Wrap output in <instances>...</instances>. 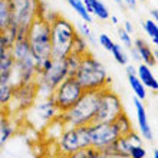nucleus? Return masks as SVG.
Segmentation results:
<instances>
[{
    "label": "nucleus",
    "mask_w": 158,
    "mask_h": 158,
    "mask_svg": "<svg viewBox=\"0 0 158 158\" xmlns=\"http://www.w3.org/2000/svg\"><path fill=\"white\" fill-rule=\"evenodd\" d=\"M42 0H9L12 10V26L4 33L10 45L17 39H26L29 26L39 17V6Z\"/></svg>",
    "instance_id": "f257e3e1"
},
{
    "label": "nucleus",
    "mask_w": 158,
    "mask_h": 158,
    "mask_svg": "<svg viewBox=\"0 0 158 158\" xmlns=\"http://www.w3.org/2000/svg\"><path fill=\"white\" fill-rule=\"evenodd\" d=\"M73 78L82 86L83 92L101 91V89L108 88L111 83V78L108 76L105 66L91 52H86L81 56L78 71L75 72Z\"/></svg>",
    "instance_id": "f03ea898"
},
{
    "label": "nucleus",
    "mask_w": 158,
    "mask_h": 158,
    "mask_svg": "<svg viewBox=\"0 0 158 158\" xmlns=\"http://www.w3.org/2000/svg\"><path fill=\"white\" fill-rule=\"evenodd\" d=\"M99 101V91L83 92L82 96L65 112L59 114V121L65 128L68 127H88L94 124Z\"/></svg>",
    "instance_id": "7ed1b4c3"
},
{
    "label": "nucleus",
    "mask_w": 158,
    "mask_h": 158,
    "mask_svg": "<svg viewBox=\"0 0 158 158\" xmlns=\"http://www.w3.org/2000/svg\"><path fill=\"white\" fill-rule=\"evenodd\" d=\"M69 76L65 59L49 58L38 68L35 79L38 98H50L53 91Z\"/></svg>",
    "instance_id": "20e7f679"
},
{
    "label": "nucleus",
    "mask_w": 158,
    "mask_h": 158,
    "mask_svg": "<svg viewBox=\"0 0 158 158\" xmlns=\"http://www.w3.org/2000/svg\"><path fill=\"white\" fill-rule=\"evenodd\" d=\"M10 53L15 60L12 71V81L15 85L35 82L38 76V63L30 52L29 43L26 39H17L10 46Z\"/></svg>",
    "instance_id": "39448f33"
},
{
    "label": "nucleus",
    "mask_w": 158,
    "mask_h": 158,
    "mask_svg": "<svg viewBox=\"0 0 158 158\" xmlns=\"http://www.w3.org/2000/svg\"><path fill=\"white\" fill-rule=\"evenodd\" d=\"M26 40L29 43L30 52L33 55L38 68L46 59L52 58V39H50V23L38 17L29 26Z\"/></svg>",
    "instance_id": "423d86ee"
},
{
    "label": "nucleus",
    "mask_w": 158,
    "mask_h": 158,
    "mask_svg": "<svg viewBox=\"0 0 158 158\" xmlns=\"http://www.w3.org/2000/svg\"><path fill=\"white\" fill-rule=\"evenodd\" d=\"M78 36L75 25L65 17L59 16L50 23V39H52V58L65 59L72 53V46Z\"/></svg>",
    "instance_id": "0eeeda50"
},
{
    "label": "nucleus",
    "mask_w": 158,
    "mask_h": 158,
    "mask_svg": "<svg viewBox=\"0 0 158 158\" xmlns=\"http://www.w3.org/2000/svg\"><path fill=\"white\" fill-rule=\"evenodd\" d=\"M58 148L63 155H71L76 151L91 147L88 127H68L58 137Z\"/></svg>",
    "instance_id": "6e6552de"
},
{
    "label": "nucleus",
    "mask_w": 158,
    "mask_h": 158,
    "mask_svg": "<svg viewBox=\"0 0 158 158\" xmlns=\"http://www.w3.org/2000/svg\"><path fill=\"white\" fill-rule=\"evenodd\" d=\"M124 111L121 98L115 91L105 88L99 91V101H98V108H96L94 124L98 122H114L115 118Z\"/></svg>",
    "instance_id": "1a4fd4ad"
},
{
    "label": "nucleus",
    "mask_w": 158,
    "mask_h": 158,
    "mask_svg": "<svg viewBox=\"0 0 158 158\" xmlns=\"http://www.w3.org/2000/svg\"><path fill=\"white\" fill-rule=\"evenodd\" d=\"M26 119L35 128H46L52 121L58 119L59 109L56 108L52 96L50 98H38L35 104L26 111Z\"/></svg>",
    "instance_id": "9d476101"
},
{
    "label": "nucleus",
    "mask_w": 158,
    "mask_h": 158,
    "mask_svg": "<svg viewBox=\"0 0 158 158\" xmlns=\"http://www.w3.org/2000/svg\"><path fill=\"white\" fill-rule=\"evenodd\" d=\"M82 94L83 89L78 83V81L73 76H68L53 91L52 99H53L56 108L59 109V112H65L82 96Z\"/></svg>",
    "instance_id": "9b49d317"
},
{
    "label": "nucleus",
    "mask_w": 158,
    "mask_h": 158,
    "mask_svg": "<svg viewBox=\"0 0 158 158\" xmlns=\"http://www.w3.org/2000/svg\"><path fill=\"white\" fill-rule=\"evenodd\" d=\"M36 99H38V92H36V83L35 82L17 85L15 88L12 101L9 104L6 114H25L35 104Z\"/></svg>",
    "instance_id": "f8f14e48"
},
{
    "label": "nucleus",
    "mask_w": 158,
    "mask_h": 158,
    "mask_svg": "<svg viewBox=\"0 0 158 158\" xmlns=\"http://www.w3.org/2000/svg\"><path fill=\"white\" fill-rule=\"evenodd\" d=\"M89 128V142L91 147L98 151H104L109 144H112L118 137H121L117 131L114 122H98L88 125Z\"/></svg>",
    "instance_id": "ddd939ff"
},
{
    "label": "nucleus",
    "mask_w": 158,
    "mask_h": 158,
    "mask_svg": "<svg viewBox=\"0 0 158 158\" xmlns=\"http://www.w3.org/2000/svg\"><path fill=\"white\" fill-rule=\"evenodd\" d=\"M141 144H142L141 135L132 129L131 132L118 137L117 139H115L112 144H109L104 151L105 152H108V154L129 157V151H131V148H132L134 145H141Z\"/></svg>",
    "instance_id": "4468645a"
},
{
    "label": "nucleus",
    "mask_w": 158,
    "mask_h": 158,
    "mask_svg": "<svg viewBox=\"0 0 158 158\" xmlns=\"http://www.w3.org/2000/svg\"><path fill=\"white\" fill-rule=\"evenodd\" d=\"M134 106H135V111H137V121H138V128H139V135H141L142 139L152 141L154 132H152V128H151L150 122H148L147 111H145L144 104H142V101L135 98V99H134Z\"/></svg>",
    "instance_id": "2eb2a0df"
},
{
    "label": "nucleus",
    "mask_w": 158,
    "mask_h": 158,
    "mask_svg": "<svg viewBox=\"0 0 158 158\" xmlns=\"http://www.w3.org/2000/svg\"><path fill=\"white\" fill-rule=\"evenodd\" d=\"M15 88H16V85L12 81V75L0 76V112L2 114L7 112Z\"/></svg>",
    "instance_id": "dca6fc26"
},
{
    "label": "nucleus",
    "mask_w": 158,
    "mask_h": 158,
    "mask_svg": "<svg viewBox=\"0 0 158 158\" xmlns=\"http://www.w3.org/2000/svg\"><path fill=\"white\" fill-rule=\"evenodd\" d=\"M132 46L135 48V50L138 52V55H139L141 63H145V65H148L150 68H152V66L157 65V56L154 55L152 49H151V46L148 45L144 39H141V38L135 39Z\"/></svg>",
    "instance_id": "f3484780"
},
{
    "label": "nucleus",
    "mask_w": 158,
    "mask_h": 158,
    "mask_svg": "<svg viewBox=\"0 0 158 158\" xmlns=\"http://www.w3.org/2000/svg\"><path fill=\"white\" fill-rule=\"evenodd\" d=\"M127 66V76H128L129 86L132 89L135 98L139 101H144L147 98V88L142 85V82L138 79L137 73H135V68L132 65H125Z\"/></svg>",
    "instance_id": "a211bd4d"
},
{
    "label": "nucleus",
    "mask_w": 158,
    "mask_h": 158,
    "mask_svg": "<svg viewBox=\"0 0 158 158\" xmlns=\"http://www.w3.org/2000/svg\"><path fill=\"white\" fill-rule=\"evenodd\" d=\"M135 73H137L138 79L142 82V85L151 91H158V82H157V78L154 76L151 68L145 63H139V66L135 68Z\"/></svg>",
    "instance_id": "6ab92c4d"
},
{
    "label": "nucleus",
    "mask_w": 158,
    "mask_h": 158,
    "mask_svg": "<svg viewBox=\"0 0 158 158\" xmlns=\"http://www.w3.org/2000/svg\"><path fill=\"white\" fill-rule=\"evenodd\" d=\"M82 3L86 9V12L91 16H95L96 19H99V20H108L109 16H111L108 7L101 0H82Z\"/></svg>",
    "instance_id": "aec40b11"
},
{
    "label": "nucleus",
    "mask_w": 158,
    "mask_h": 158,
    "mask_svg": "<svg viewBox=\"0 0 158 158\" xmlns=\"http://www.w3.org/2000/svg\"><path fill=\"white\" fill-rule=\"evenodd\" d=\"M15 131H16V127L10 121V118L6 115H0V150L10 141Z\"/></svg>",
    "instance_id": "412c9836"
},
{
    "label": "nucleus",
    "mask_w": 158,
    "mask_h": 158,
    "mask_svg": "<svg viewBox=\"0 0 158 158\" xmlns=\"http://www.w3.org/2000/svg\"><path fill=\"white\" fill-rule=\"evenodd\" d=\"M12 26V10L9 0H0V35H4Z\"/></svg>",
    "instance_id": "4be33fe9"
},
{
    "label": "nucleus",
    "mask_w": 158,
    "mask_h": 158,
    "mask_svg": "<svg viewBox=\"0 0 158 158\" xmlns=\"http://www.w3.org/2000/svg\"><path fill=\"white\" fill-rule=\"evenodd\" d=\"M114 125H115L117 131L119 132V135H125V134L131 132V131L134 129L132 121L129 119L128 114L125 112V111H122V112H121L119 115L115 118V121H114Z\"/></svg>",
    "instance_id": "5701e85b"
},
{
    "label": "nucleus",
    "mask_w": 158,
    "mask_h": 158,
    "mask_svg": "<svg viewBox=\"0 0 158 158\" xmlns=\"http://www.w3.org/2000/svg\"><path fill=\"white\" fill-rule=\"evenodd\" d=\"M13 66H15V60H13V56L10 53V49L4 50L0 55V76L12 75Z\"/></svg>",
    "instance_id": "b1692460"
},
{
    "label": "nucleus",
    "mask_w": 158,
    "mask_h": 158,
    "mask_svg": "<svg viewBox=\"0 0 158 158\" xmlns=\"http://www.w3.org/2000/svg\"><path fill=\"white\" fill-rule=\"evenodd\" d=\"M65 2H68V3H69V6H71V7L73 9L76 13H78L79 17H81L85 23H88V25H89V23L92 22V16L86 12V9H85V6H83L82 0H65Z\"/></svg>",
    "instance_id": "393cba45"
},
{
    "label": "nucleus",
    "mask_w": 158,
    "mask_h": 158,
    "mask_svg": "<svg viewBox=\"0 0 158 158\" xmlns=\"http://www.w3.org/2000/svg\"><path fill=\"white\" fill-rule=\"evenodd\" d=\"M111 53H112L114 59H115V62L119 63V65H122V66H125V65H128V60H129V56L127 55V52H125L124 46L119 45V43H114L112 49H111Z\"/></svg>",
    "instance_id": "a878e982"
},
{
    "label": "nucleus",
    "mask_w": 158,
    "mask_h": 158,
    "mask_svg": "<svg viewBox=\"0 0 158 158\" xmlns=\"http://www.w3.org/2000/svg\"><path fill=\"white\" fill-rule=\"evenodd\" d=\"M86 52H89V43H88L82 36H76L75 42H73V46H72V53L78 55V56H82Z\"/></svg>",
    "instance_id": "bb28decb"
},
{
    "label": "nucleus",
    "mask_w": 158,
    "mask_h": 158,
    "mask_svg": "<svg viewBox=\"0 0 158 158\" xmlns=\"http://www.w3.org/2000/svg\"><path fill=\"white\" fill-rule=\"evenodd\" d=\"M101 151L92 148V147H88V148H82V150L76 151L73 154L68 155V158H99Z\"/></svg>",
    "instance_id": "cd10ccee"
},
{
    "label": "nucleus",
    "mask_w": 158,
    "mask_h": 158,
    "mask_svg": "<svg viewBox=\"0 0 158 158\" xmlns=\"http://www.w3.org/2000/svg\"><path fill=\"white\" fill-rule=\"evenodd\" d=\"M76 32H78L79 36H82L85 40L88 42V43H92V45H95L96 43V39L95 36H94V33H92L91 27H89V25L88 23H81V25H78V29H76Z\"/></svg>",
    "instance_id": "c85d7f7f"
},
{
    "label": "nucleus",
    "mask_w": 158,
    "mask_h": 158,
    "mask_svg": "<svg viewBox=\"0 0 158 158\" xmlns=\"http://www.w3.org/2000/svg\"><path fill=\"white\" fill-rule=\"evenodd\" d=\"M142 26H144V30L147 32V35L151 38L152 43L157 46L158 45V26H157V22H154V20H145Z\"/></svg>",
    "instance_id": "c756f323"
},
{
    "label": "nucleus",
    "mask_w": 158,
    "mask_h": 158,
    "mask_svg": "<svg viewBox=\"0 0 158 158\" xmlns=\"http://www.w3.org/2000/svg\"><path fill=\"white\" fill-rule=\"evenodd\" d=\"M65 62H66L69 76H73L75 72L78 71L79 62H81V56H78V55H75V53H69L66 58H65Z\"/></svg>",
    "instance_id": "7c9ffc66"
},
{
    "label": "nucleus",
    "mask_w": 158,
    "mask_h": 158,
    "mask_svg": "<svg viewBox=\"0 0 158 158\" xmlns=\"http://www.w3.org/2000/svg\"><path fill=\"white\" fill-rule=\"evenodd\" d=\"M118 38H119L121 43H122L125 48H128V49H131V48H132L134 40H132V38H131V35L127 33L122 27H119V29H118Z\"/></svg>",
    "instance_id": "2f4dec72"
},
{
    "label": "nucleus",
    "mask_w": 158,
    "mask_h": 158,
    "mask_svg": "<svg viewBox=\"0 0 158 158\" xmlns=\"http://www.w3.org/2000/svg\"><path fill=\"white\" fill-rule=\"evenodd\" d=\"M98 42H99V45L102 46L105 50H108V52H111V49H112L114 43H115V42L112 40V38H111L109 35H106V33L99 35V38H98Z\"/></svg>",
    "instance_id": "473e14b6"
},
{
    "label": "nucleus",
    "mask_w": 158,
    "mask_h": 158,
    "mask_svg": "<svg viewBox=\"0 0 158 158\" xmlns=\"http://www.w3.org/2000/svg\"><path fill=\"white\" fill-rule=\"evenodd\" d=\"M129 158H147V150L144 145H134L129 151Z\"/></svg>",
    "instance_id": "72a5a7b5"
},
{
    "label": "nucleus",
    "mask_w": 158,
    "mask_h": 158,
    "mask_svg": "<svg viewBox=\"0 0 158 158\" xmlns=\"http://www.w3.org/2000/svg\"><path fill=\"white\" fill-rule=\"evenodd\" d=\"M10 43H9V40L6 38H4V35H0V55L3 53L4 50L10 49Z\"/></svg>",
    "instance_id": "f704fd0d"
},
{
    "label": "nucleus",
    "mask_w": 158,
    "mask_h": 158,
    "mask_svg": "<svg viewBox=\"0 0 158 158\" xmlns=\"http://www.w3.org/2000/svg\"><path fill=\"white\" fill-rule=\"evenodd\" d=\"M122 29H124L127 33H129V35L134 33V26H132V23H131V22H128V20L124 22V27H122Z\"/></svg>",
    "instance_id": "c9c22d12"
},
{
    "label": "nucleus",
    "mask_w": 158,
    "mask_h": 158,
    "mask_svg": "<svg viewBox=\"0 0 158 158\" xmlns=\"http://www.w3.org/2000/svg\"><path fill=\"white\" fill-rule=\"evenodd\" d=\"M137 3H138V0H122V4L129 9H135L137 7Z\"/></svg>",
    "instance_id": "e433bc0d"
},
{
    "label": "nucleus",
    "mask_w": 158,
    "mask_h": 158,
    "mask_svg": "<svg viewBox=\"0 0 158 158\" xmlns=\"http://www.w3.org/2000/svg\"><path fill=\"white\" fill-rule=\"evenodd\" d=\"M99 158H129V157H122V155H114V154H108L105 151H101Z\"/></svg>",
    "instance_id": "4c0bfd02"
},
{
    "label": "nucleus",
    "mask_w": 158,
    "mask_h": 158,
    "mask_svg": "<svg viewBox=\"0 0 158 158\" xmlns=\"http://www.w3.org/2000/svg\"><path fill=\"white\" fill-rule=\"evenodd\" d=\"M129 52H131V58H132L135 62H141V59H139V55H138V52L135 50V48H134V46L131 48V49H129Z\"/></svg>",
    "instance_id": "58836bf2"
},
{
    "label": "nucleus",
    "mask_w": 158,
    "mask_h": 158,
    "mask_svg": "<svg viewBox=\"0 0 158 158\" xmlns=\"http://www.w3.org/2000/svg\"><path fill=\"white\" fill-rule=\"evenodd\" d=\"M150 13H151V16L154 17V22H157V19H158V12H157V9H152Z\"/></svg>",
    "instance_id": "ea45409f"
},
{
    "label": "nucleus",
    "mask_w": 158,
    "mask_h": 158,
    "mask_svg": "<svg viewBox=\"0 0 158 158\" xmlns=\"http://www.w3.org/2000/svg\"><path fill=\"white\" fill-rule=\"evenodd\" d=\"M109 19H111V22H112L114 25H118L119 22H118V17L117 16H109Z\"/></svg>",
    "instance_id": "a19ab883"
},
{
    "label": "nucleus",
    "mask_w": 158,
    "mask_h": 158,
    "mask_svg": "<svg viewBox=\"0 0 158 158\" xmlns=\"http://www.w3.org/2000/svg\"><path fill=\"white\" fill-rule=\"evenodd\" d=\"M152 157L158 158V150H157V148H154V151H152Z\"/></svg>",
    "instance_id": "79ce46f5"
},
{
    "label": "nucleus",
    "mask_w": 158,
    "mask_h": 158,
    "mask_svg": "<svg viewBox=\"0 0 158 158\" xmlns=\"http://www.w3.org/2000/svg\"><path fill=\"white\" fill-rule=\"evenodd\" d=\"M114 2L117 4H119V6H124V4H122V0H114Z\"/></svg>",
    "instance_id": "37998d69"
},
{
    "label": "nucleus",
    "mask_w": 158,
    "mask_h": 158,
    "mask_svg": "<svg viewBox=\"0 0 158 158\" xmlns=\"http://www.w3.org/2000/svg\"><path fill=\"white\" fill-rule=\"evenodd\" d=\"M139 2H147V0H139Z\"/></svg>",
    "instance_id": "c03bdc74"
}]
</instances>
